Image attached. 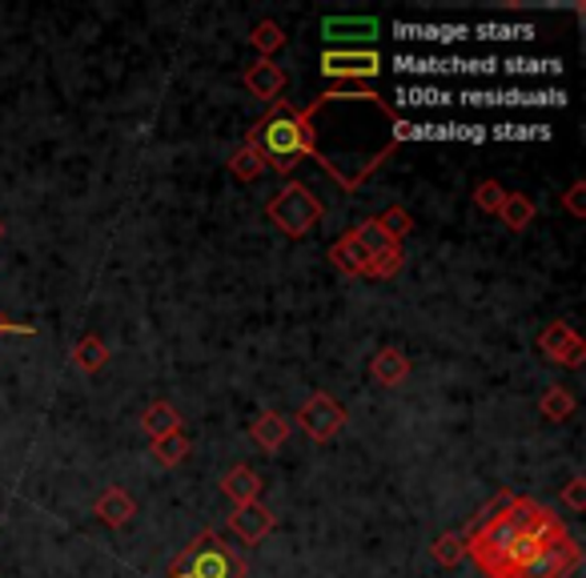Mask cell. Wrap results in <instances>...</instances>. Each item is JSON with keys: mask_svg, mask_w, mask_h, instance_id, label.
Segmentation results:
<instances>
[{"mask_svg": "<svg viewBox=\"0 0 586 578\" xmlns=\"http://www.w3.org/2000/svg\"><path fill=\"white\" fill-rule=\"evenodd\" d=\"M309 125V161L326 169L341 190H362V181L382 169L398 145L394 125L398 113L386 97L346 89V93H322L302 113Z\"/></svg>", "mask_w": 586, "mask_h": 578, "instance_id": "obj_1", "label": "cell"}, {"mask_svg": "<svg viewBox=\"0 0 586 578\" xmlns=\"http://www.w3.org/2000/svg\"><path fill=\"white\" fill-rule=\"evenodd\" d=\"M249 145L266 157V169L293 173L297 161H309V125L302 109H293L290 101H273L270 113L249 129Z\"/></svg>", "mask_w": 586, "mask_h": 578, "instance_id": "obj_2", "label": "cell"}, {"mask_svg": "<svg viewBox=\"0 0 586 578\" xmlns=\"http://www.w3.org/2000/svg\"><path fill=\"white\" fill-rule=\"evenodd\" d=\"M165 578H246V558L234 546H225L222 534L205 531L185 546V555L177 558Z\"/></svg>", "mask_w": 586, "mask_h": 578, "instance_id": "obj_3", "label": "cell"}, {"mask_svg": "<svg viewBox=\"0 0 586 578\" xmlns=\"http://www.w3.org/2000/svg\"><path fill=\"white\" fill-rule=\"evenodd\" d=\"M534 510H539V502L518 498L515 510H510L503 522H494V526H486V531H478V534H466V555L474 558V563H478L486 575H494V570H498V563H503V555H506V546L515 543L518 534L530 526Z\"/></svg>", "mask_w": 586, "mask_h": 578, "instance_id": "obj_4", "label": "cell"}, {"mask_svg": "<svg viewBox=\"0 0 586 578\" xmlns=\"http://www.w3.org/2000/svg\"><path fill=\"white\" fill-rule=\"evenodd\" d=\"M322 213H326L322 209V201L305 190L302 181H290V185L266 205V217H270L285 237H305L317 222H322Z\"/></svg>", "mask_w": 586, "mask_h": 578, "instance_id": "obj_5", "label": "cell"}, {"mask_svg": "<svg viewBox=\"0 0 586 578\" xmlns=\"http://www.w3.org/2000/svg\"><path fill=\"white\" fill-rule=\"evenodd\" d=\"M346 406H341L334 394H326V389H317V394H309V401H305L302 410H297V426H302L305 434L314 438V442H334V434H341L346 430Z\"/></svg>", "mask_w": 586, "mask_h": 578, "instance_id": "obj_6", "label": "cell"}, {"mask_svg": "<svg viewBox=\"0 0 586 578\" xmlns=\"http://www.w3.org/2000/svg\"><path fill=\"white\" fill-rule=\"evenodd\" d=\"M353 237L362 241V249H365V258H370V277H394V273L402 270V246L394 241V237L377 225V217H370V222H362V225H353Z\"/></svg>", "mask_w": 586, "mask_h": 578, "instance_id": "obj_7", "label": "cell"}, {"mask_svg": "<svg viewBox=\"0 0 586 578\" xmlns=\"http://www.w3.org/2000/svg\"><path fill=\"white\" fill-rule=\"evenodd\" d=\"M578 567H583V546L566 534L563 543L542 546L539 558L527 563V567L518 570V575H510V578H571Z\"/></svg>", "mask_w": 586, "mask_h": 578, "instance_id": "obj_8", "label": "cell"}, {"mask_svg": "<svg viewBox=\"0 0 586 578\" xmlns=\"http://www.w3.org/2000/svg\"><path fill=\"white\" fill-rule=\"evenodd\" d=\"M322 72L326 77H346V81H370L382 72V57L374 48H326L322 53Z\"/></svg>", "mask_w": 586, "mask_h": 578, "instance_id": "obj_9", "label": "cell"}, {"mask_svg": "<svg viewBox=\"0 0 586 578\" xmlns=\"http://www.w3.org/2000/svg\"><path fill=\"white\" fill-rule=\"evenodd\" d=\"M322 36L341 45V41H350V48H374L377 33V21L374 16H326L322 21Z\"/></svg>", "mask_w": 586, "mask_h": 578, "instance_id": "obj_10", "label": "cell"}, {"mask_svg": "<svg viewBox=\"0 0 586 578\" xmlns=\"http://www.w3.org/2000/svg\"><path fill=\"white\" fill-rule=\"evenodd\" d=\"M273 522L278 519L270 514V507H261V502H241V507H234V514H229V531H234L246 546H253L273 531Z\"/></svg>", "mask_w": 586, "mask_h": 578, "instance_id": "obj_11", "label": "cell"}, {"mask_svg": "<svg viewBox=\"0 0 586 578\" xmlns=\"http://www.w3.org/2000/svg\"><path fill=\"white\" fill-rule=\"evenodd\" d=\"M410 354H402V350H394V345H382L374 354V362H370V378L377 382V386H386V389H398L402 382L410 378Z\"/></svg>", "mask_w": 586, "mask_h": 578, "instance_id": "obj_12", "label": "cell"}, {"mask_svg": "<svg viewBox=\"0 0 586 578\" xmlns=\"http://www.w3.org/2000/svg\"><path fill=\"white\" fill-rule=\"evenodd\" d=\"M285 69L282 65H273V60H258V65H249L246 69V89L258 101H282V93H285Z\"/></svg>", "mask_w": 586, "mask_h": 578, "instance_id": "obj_13", "label": "cell"}, {"mask_svg": "<svg viewBox=\"0 0 586 578\" xmlns=\"http://www.w3.org/2000/svg\"><path fill=\"white\" fill-rule=\"evenodd\" d=\"M329 261H334V270L346 273V277H370V258H365L362 241L350 234H341L334 246H329Z\"/></svg>", "mask_w": 586, "mask_h": 578, "instance_id": "obj_14", "label": "cell"}, {"mask_svg": "<svg viewBox=\"0 0 586 578\" xmlns=\"http://www.w3.org/2000/svg\"><path fill=\"white\" fill-rule=\"evenodd\" d=\"M93 514L105 522V526H113V531H117V526H129V522H133V514H137V502L129 498V490H121V486H109L105 495L97 498Z\"/></svg>", "mask_w": 586, "mask_h": 578, "instance_id": "obj_15", "label": "cell"}, {"mask_svg": "<svg viewBox=\"0 0 586 578\" xmlns=\"http://www.w3.org/2000/svg\"><path fill=\"white\" fill-rule=\"evenodd\" d=\"M290 418H282L278 410H266L261 418H253V426H249V438H253V446L261 450H282L285 442H290Z\"/></svg>", "mask_w": 586, "mask_h": 578, "instance_id": "obj_16", "label": "cell"}, {"mask_svg": "<svg viewBox=\"0 0 586 578\" xmlns=\"http://www.w3.org/2000/svg\"><path fill=\"white\" fill-rule=\"evenodd\" d=\"M261 486L266 483H261L258 471H249V466H234V471H225V478H222V490L234 507H241V502H258Z\"/></svg>", "mask_w": 586, "mask_h": 578, "instance_id": "obj_17", "label": "cell"}, {"mask_svg": "<svg viewBox=\"0 0 586 578\" xmlns=\"http://www.w3.org/2000/svg\"><path fill=\"white\" fill-rule=\"evenodd\" d=\"M462 101L470 105H563V89L554 93H462Z\"/></svg>", "mask_w": 586, "mask_h": 578, "instance_id": "obj_18", "label": "cell"}, {"mask_svg": "<svg viewBox=\"0 0 586 578\" xmlns=\"http://www.w3.org/2000/svg\"><path fill=\"white\" fill-rule=\"evenodd\" d=\"M142 430L149 434V442H157L165 434H177L181 430V413H177L173 401H153L149 410L142 413Z\"/></svg>", "mask_w": 586, "mask_h": 578, "instance_id": "obj_19", "label": "cell"}, {"mask_svg": "<svg viewBox=\"0 0 586 578\" xmlns=\"http://www.w3.org/2000/svg\"><path fill=\"white\" fill-rule=\"evenodd\" d=\"M515 502H518L515 490H498V495H494L491 502H486V507H482L478 514H474V522H470V526H466L462 534H478V531H486V526H494V522H503L506 514L515 510Z\"/></svg>", "mask_w": 586, "mask_h": 578, "instance_id": "obj_20", "label": "cell"}, {"mask_svg": "<svg viewBox=\"0 0 586 578\" xmlns=\"http://www.w3.org/2000/svg\"><path fill=\"white\" fill-rule=\"evenodd\" d=\"M498 217H503V225L510 234H527V225L534 222V201H530L527 193H506Z\"/></svg>", "mask_w": 586, "mask_h": 578, "instance_id": "obj_21", "label": "cell"}, {"mask_svg": "<svg viewBox=\"0 0 586 578\" xmlns=\"http://www.w3.org/2000/svg\"><path fill=\"white\" fill-rule=\"evenodd\" d=\"M105 362H109V345L97 333H84L81 342L72 345V366L81 370V374H97Z\"/></svg>", "mask_w": 586, "mask_h": 578, "instance_id": "obj_22", "label": "cell"}, {"mask_svg": "<svg viewBox=\"0 0 586 578\" xmlns=\"http://www.w3.org/2000/svg\"><path fill=\"white\" fill-rule=\"evenodd\" d=\"M394 36H402V41H462L466 36V29H458V24H402V29H394Z\"/></svg>", "mask_w": 586, "mask_h": 578, "instance_id": "obj_23", "label": "cell"}, {"mask_svg": "<svg viewBox=\"0 0 586 578\" xmlns=\"http://www.w3.org/2000/svg\"><path fill=\"white\" fill-rule=\"evenodd\" d=\"M575 394H571V389H563V386H554V389H546V394H542V401H539V410H542V418H546V422H566V418H571V413H575Z\"/></svg>", "mask_w": 586, "mask_h": 578, "instance_id": "obj_24", "label": "cell"}, {"mask_svg": "<svg viewBox=\"0 0 586 578\" xmlns=\"http://www.w3.org/2000/svg\"><path fill=\"white\" fill-rule=\"evenodd\" d=\"M430 555H435L438 567H458V563L466 558V534H462V531L438 534V543L430 546Z\"/></svg>", "mask_w": 586, "mask_h": 578, "instance_id": "obj_25", "label": "cell"}, {"mask_svg": "<svg viewBox=\"0 0 586 578\" xmlns=\"http://www.w3.org/2000/svg\"><path fill=\"white\" fill-rule=\"evenodd\" d=\"M189 450H193V442L177 430V434H165L153 442V458L161 462V466H181V462L189 458Z\"/></svg>", "mask_w": 586, "mask_h": 578, "instance_id": "obj_26", "label": "cell"}, {"mask_svg": "<svg viewBox=\"0 0 586 578\" xmlns=\"http://www.w3.org/2000/svg\"><path fill=\"white\" fill-rule=\"evenodd\" d=\"M229 173H234L237 181H258L261 173H266V157L246 141L234 157H229Z\"/></svg>", "mask_w": 586, "mask_h": 578, "instance_id": "obj_27", "label": "cell"}, {"mask_svg": "<svg viewBox=\"0 0 586 578\" xmlns=\"http://www.w3.org/2000/svg\"><path fill=\"white\" fill-rule=\"evenodd\" d=\"M571 342H575V330H571L566 321H551V326L539 333V350L546 362H559V354H563Z\"/></svg>", "mask_w": 586, "mask_h": 578, "instance_id": "obj_28", "label": "cell"}, {"mask_svg": "<svg viewBox=\"0 0 586 578\" xmlns=\"http://www.w3.org/2000/svg\"><path fill=\"white\" fill-rule=\"evenodd\" d=\"M249 41H253V48L261 53V60H270L273 53H278V48L285 45V33H282V24L261 21L258 29H253V36H249Z\"/></svg>", "mask_w": 586, "mask_h": 578, "instance_id": "obj_29", "label": "cell"}, {"mask_svg": "<svg viewBox=\"0 0 586 578\" xmlns=\"http://www.w3.org/2000/svg\"><path fill=\"white\" fill-rule=\"evenodd\" d=\"M377 225H382V229H386V234L394 237L398 246H402V237H410V234H414V217H410V209H398V205L382 213V217H377Z\"/></svg>", "mask_w": 586, "mask_h": 578, "instance_id": "obj_30", "label": "cell"}, {"mask_svg": "<svg viewBox=\"0 0 586 578\" xmlns=\"http://www.w3.org/2000/svg\"><path fill=\"white\" fill-rule=\"evenodd\" d=\"M506 201V190L498 185V181H478V190H474V205H478L482 213H498Z\"/></svg>", "mask_w": 586, "mask_h": 578, "instance_id": "obj_31", "label": "cell"}, {"mask_svg": "<svg viewBox=\"0 0 586 578\" xmlns=\"http://www.w3.org/2000/svg\"><path fill=\"white\" fill-rule=\"evenodd\" d=\"M478 36H486V41H518V36H534V29L530 24H482Z\"/></svg>", "mask_w": 586, "mask_h": 578, "instance_id": "obj_32", "label": "cell"}, {"mask_svg": "<svg viewBox=\"0 0 586 578\" xmlns=\"http://www.w3.org/2000/svg\"><path fill=\"white\" fill-rule=\"evenodd\" d=\"M491 137H498V141H522V137H551V129H542V125H534V129H522V125H498V129H491Z\"/></svg>", "mask_w": 586, "mask_h": 578, "instance_id": "obj_33", "label": "cell"}, {"mask_svg": "<svg viewBox=\"0 0 586 578\" xmlns=\"http://www.w3.org/2000/svg\"><path fill=\"white\" fill-rule=\"evenodd\" d=\"M563 209L571 213V217H586V181H575V185L566 190Z\"/></svg>", "mask_w": 586, "mask_h": 578, "instance_id": "obj_34", "label": "cell"}, {"mask_svg": "<svg viewBox=\"0 0 586 578\" xmlns=\"http://www.w3.org/2000/svg\"><path fill=\"white\" fill-rule=\"evenodd\" d=\"M563 502L575 510V514H583V510H586V483H583V478H571V486L563 490Z\"/></svg>", "mask_w": 586, "mask_h": 578, "instance_id": "obj_35", "label": "cell"}, {"mask_svg": "<svg viewBox=\"0 0 586 578\" xmlns=\"http://www.w3.org/2000/svg\"><path fill=\"white\" fill-rule=\"evenodd\" d=\"M583 358H586V345H583V338L575 333V342H571V345L563 350V354H559V366L578 370V366H583Z\"/></svg>", "mask_w": 586, "mask_h": 578, "instance_id": "obj_36", "label": "cell"}, {"mask_svg": "<svg viewBox=\"0 0 586 578\" xmlns=\"http://www.w3.org/2000/svg\"><path fill=\"white\" fill-rule=\"evenodd\" d=\"M0 333H24V338H29V333H36V330L33 326H24V321H9L4 314H0Z\"/></svg>", "mask_w": 586, "mask_h": 578, "instance_id": "obj_37", "label": "cell"}, {"mask_svg": "<svg viewBox=\"0 0 586 578\" xmlns=\"http://www.w3.org/2000/svg\"><path fill=\"white\" fill-rule=\"evenodd\" d=\"M0 241H4V222H0Z\"/></svg>", "mask_w": 586, "mask_h": 578, "instance_id": "obj_38", "label": "cell"}]
</instances>
